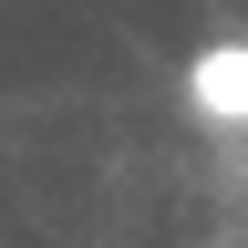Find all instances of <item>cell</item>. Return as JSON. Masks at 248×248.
Masks as SVG:
<instances>
[{
	"instance_id": "obj_1",
	"label": "cell",
	"mask_w": 248,
	"mask_h": 248,
	"mask_svg": "<svg viewBox=\"0 0 248 248\" xmlns=\"http://www.w3.org/2000/svg\"><path fill=\"white\" fill-rule=\"evenodd\" d=\"M186 104L207 124H248V42H207L186 62Z\"/></svg>"
}]
</instances>
